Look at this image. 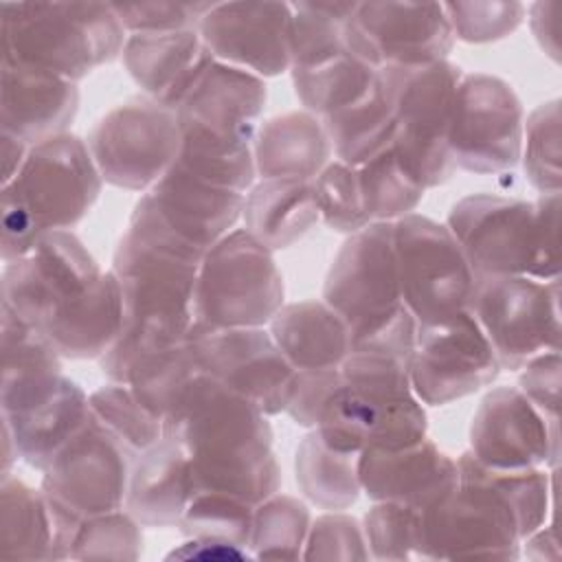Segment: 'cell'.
I'll use <instances>...</instances> for the list:
<instances>
[{
	"mask_svg": "<svg viewBox=\"0 0 562 562\" xmlns=\"http://www.w3.org/2000/svg\"><path fill=\"white\" fill-rule=\"evenodd\" d=\"M187 342L200 371L250 400L261 413H285L296 369L266 327L211 329L191 325Z\"/></svg>",
	"mask_w": 562,
	"mask_h": 562,
	"instance_id": "cell-14",
	"label": "cell"
},
{
	"mask_svg": "<svg viewBox=\"0 0 562 562\" xmlns=\"http://www.w3.org/2000/svg\"><path fill=\"white\" fill-rule=\"evenodd\" d=\"M371 558L386 562L426 560L422 512L402 503H373L362 518Z\"/></svg>",
	"mask_w": 562,
	"mask_h": 562,
	"instance_id": "cell-45",
	"label": "cell"
},
{
	"mask_svg": "<svg viewBox=\"0 0 562 562\" xmlns=\"http://www.w3.org/2000/svg\"><path fill=\"white\" fill-rule=\"evenodd\" d=\"M140 527L125 507L88 516L79 527L70 560H138L143 553Z\"/></svg>",
	"mask_w": 562,
	"mask_h": 562,
	"instance_id": "cell-48",
	"label": "cell"
},
{
	"mask_svg": "<svg viewBox=\"0 0 562 562\" xmlns=\"http://www.w3.org/2000/svg\"><path fill=\"white\" fill-rule=\"evenodd\" d=\"M86 143L103 182L145 193L178 160L182 136L176 112L143 94L105 112Z\"/></svg>",
	"mask_w": 562,
	"mask_h": 562,
	"instance_id": "cell-9",
	"label": "cell"
},
{
	"mask_svg": "<svg viewBox=\"0 0 562 562\" xmlns=\"http://www.w3.org/2000/svg\"><path fill=\"white\" fill-rule=\"evenodd\" d=\"M356 459L358 454L331 450L312 428L294 454V476L301 494L321 509H349L362 492Z\"/></svg>",
	"mask_w": 562,
	"mask_h": 562,
	"instance_id": "cell-35",
	"label": "cell"
},
{
	"mask_svg": "<svg viewBox=\"0 0 562 562\" xmlns=\"http://www.w3.org/2000/svg\"><path fill=\"white\" fill-rule=\"evenodd\" d=\"M268 331L296 371L340 367L351 353L347 323L323 299L285 303Z\"/></svg>",
	"mask_w": 562,
	"mask_h": 562,
	"instance_id": "cell-31",
	"label": "cell"
},
{
	"mask_svg": "<svg viewBox=\"0 0 562 562\" xmlns=\"http://www.w3.org/2000/svg\"><path fill=\"white\" fill-rule=\"evenodd\" d=\"M0 29L4 61L75 83L116 59L127 40L112 2H2Z\"/></svg>",
	"mask_w": 562,
	"mask_h": 562,
	"instance_id": "cell-4",
	"label": "cell"
},
{
	"mask_svg": "<svg viewBox=\"0 0 562 562\" xmlns=\"http://www.w3.org/2000/svg\"><path fill=\"white\" fill-rule=\"evenodd\" d=\"M123 329V290L114 270H103L81 294L66 301L40 329L61 358H101Z\"/></svg>",
	"mask_w": 562,
	"mask_h": 562,
	"instance_id": "cell-28",
	"label": "cell"
},
{
	"mask_svg": "<svg viewBox=\"0 0 562 562\" xmlns=\"http://www.w3.org/2000/svg\"><path fill=\"white\" fill-rule=\"evenodd\" d=\"M461 75L450 59L424 66H382L378 72L397 123L393 149L424 189L448 182L457 171L448 127Z\"/></svg>",
	"mask_w": 562,
	"mask_h": 562,
	"instance_id": "cell-5",
	"label": "cell"
},
{
	"mask_svg": "<svg viewBox=\"0 0 562 562\" xmlns=\"http://www.w3.org/2000/svg\"><path fill=\"white\" fill-rule=\"evenodd\" d=\"M520 393L547 417L560 415V386H562V360L560 349L533 356L518 369Z\"/></svg>",
	"mask_w": 562,
	"mask_h": 562,
	"instance_id": "cell-53",
	"label": "cell"
},
{
	"mask_svg": "<svg viewBox=\"0 0 562 562\" xmlns=\"http://www.w3.org/2000/svg\"><path fill=\"white\" fill-rule=\"evenodd\" d=\"M239 191L215 187L182 165L173 167L140 200L176 237L206 252L213 244L235 231L244 213Z\"/></svg>",
	"mask_w": 562,
	"mask_h": 562,
	"instance_id": "cell-24",
	"label": "cell"
},
{
	"mask_svg": "<svg viewBox=\"0 0 562 562\" xmlns=\"http://www.w3.org/2000/svg\"><path fill=\"white\" fill-rule=\"evenodd\" d=\"M457 459L463 465H468L479 479L492 485L498 492V496L507 503L516 520L520 540L544 525L549 514V496H551V476L547 470L542 468L494 470L479 463L468 450Z\"/></svg>",
	"mask_w": 562,
	"mask_h": 562,
	"instance_id": "cell-41",
	"label": "cell"
},
{
	"mask_svg": "<svg viewBox=\"0 0 562 562\" xmlns=\"http://www.w3.org/2000/svg\"><path fill=\"white\" fill-rule=\"evenodd\" d=\"M252 516L255 505L237 496L222 492H195L176 527L184 538H213L248 549Z\"/></svg>",
	"mask_w": 562,
	"mask_h": 562,
	"instance_id": "cell-44",
	"label": "cell"
},
{
	"mask_svg": "<svg viewBox=\"0 0 562 562\" xmlns=\"http://www.w3.org/2000/svg\"><path fill=\"white\" fill-rule=\"evenodd\" d=\"M290 24V2H213L198 33L217 61L266 79L292 66Z\"/></svg>",
	"mask_w": 562,
	"mask_h": 562,
	"instance_id": "cell-22",
	"label": "cell"
},
{
	"mask_svg": "<svg viewBox=\"0 0 562 562\" xmlns=\"http://www.w3.org/2000/svg\"><path fill=\"white\" fill-rule=\"evenodd\" d=\"M79 110V88L48 70L4 61L0 66L2 132L40 145L68 134Z\"/></svg>",
	"mask_w": 562,
	"mask_h": 562,
	"instance_id": "cell-26",
	"label": "cell"
},
{
	"mask_svg": "<svg viewBox=\"0 0 562 562\" xmlns=\"http://www.w3.org/2000/svg\"><path fill=\"white\" fill-rule=\"evenodd\" d=\"M323 301L347 323L351 349L408 310L400 292L393 222H371L347 235L327 270Z\"/></svg>",
	"mask_w": 562,
	"mask_h": 562,
	"instance_id": "cell-8",
	"label": "cell"
},
{
	"mask_svg": "<svg viewBox=\"0 0 562 562\" xmlns=\"http://www.w3.org/2000/svg\"><path fill=\"white\" fill-rule=\"evenodd\" d=\"M103 178L88 143L75 134H61L33 145L20 173L2 184V200L26 211L46 235L72 231L94 206Z\"/></svg>",
	"mask_w": 562,
	"mask_h": 562,
	"instance_id": "cell-11",
	"label": "cell"
},
{
	"mask_svg": "<svg viewBox=\"0 0 562 562\" xmlns=\"http://www.w3.org/2000/svg\"><path fill=\"white\" fill-rule=\"evenodd\" d=\"M459 485L422 512L426 560H518L520 536L507 503L457 459Z\"/></svg>",
	"mask_w": 562,
	"mask_h": 562,
	"instance_id": "cell-12",
	"label": "cell"
},
{
	"mask_svg": "<svg viewBox=\"0 0 562 562\" xmlns=\"http://www.w3.org/2000/svg\"><path fill=\"white\" fill-rule=\"evenodd\" d=\"M321 121L331 143V154L336 160L351 167H360L389 149L397 132L395 114L380 77L360 101L323 116Z\"/></svg>",
	"mask_w": 562,
	"mask_h": 562,
	"instance_id": "cell-33",
	"label": "cell"
},
{
	"mask_svg": "<svg viewBox=\"0 0 562 562\" xmlns=\"http://www.w3.org/2000/svg\"><path fill=\"white\" fill-rule=\"evenodd\" d=\"M525 110L505 79L487 72L461 75L457 86L448 147L457 169L501 173L520 162Z\"/></svg>",
	"mask_w": 562,
	"mask_h": 562,
	"instance_id": "cell-13",
	"label": "cell"
},
{
	"mask_svg": "<svg viewBox=\"0 0 562 562\" xmlns=\"http://www.w3.org/2000/svg\"><path fill=\"white\" fill-rule=\"evenodd\" d=\"M202 371L195 362V356L184 338L173 347L136 360L127 373L125 384L149 413L165 422L178 406L187 386Z\"/></svg>",
	"mask_w": 562,
	"mask_h": 562,
	"instance_id": "cell-38",
	"label": "cell"
},
{
	"mask_svg": "<svg viewBox=\"0 0 562 562\" xmlns=\"http://www.w3.org/2000/svg\"><path fill=\"white\" fill-rule=\"evenodd\" d=\"M202 257V250L176 237L140 198L136 200L112 255V270L123 290V329L99 358L108 382L125 384L136 360L187 338Z\"/></svg>",
	"mask_w": 562,
	"mask_h": 562,
	"instance_id": "cell-1",
	"label": "cell"
},
{
	"mask_svg": "<svg viewBox=\"0 0 562 562\" xmlns=\"http://www.w3.org/2000/svg\"><path fill=\"white\" fill-rule=\"evenodd\" d=\"M268 88L250 70L213 61L176 110L182 165L193 176L246 193L257 180L255 134Z\"/></svg>",
	"mask_w": 562,
	"mask_h": 562,
	"instance_id": "cell-3",
	"label": "cell"
},
{
	"mask_svg": "<svg viewBox=\"0 0 562 562\" xmlns=\"http://www.w3.org/2000/svg\"><path fill=\"white\" fill-rule=\"evenodd\" d=\"M446 226L461 246L476 281L527 274L533 202L498 193H470L452 204Z\"/></svg>",
	"mask_w": 562,
	"mask_h": 562,
	"instance_id": "cell-20",
	"label": "cell"
},
{
	"mask_svg": "<svg viewBox=\"0 0 562 562\" xmlns=\"http://www.w3.org/2000/svg\"><path fill=\"white\" fill-rule=\"evenodd\" d=\"M121 57L145 97L173 112L215 61L198 31L127 35Z\"/></svg>",
	"mask_w": 562,
	"mask_h": 562,
	"instance_id": "cell-27",
	"label": "cell"
},
{
	"mask_svg": "<svg viewBox=\"0 0 562 562\" xmlns=\"http://www.w3.org/2000/svg\"><path fill=\"white\" fill-rule=\"evenodd\" d=\"M0 558L53 560V518L46 494L13 474L0 481Z\"/></svg>",
	"mask_w": 562,
	"mask_h": 562,
	"instance_id": "cell-34",
	"label": "cell"
},
{
	"mask_svg": "<svg viewBox=\"0 0 562 562\" xmlns=\"http://www.w3.org/2000/svg\"><path fill=\"white\" fill-rule=\"evenodd\" d=\"M285 305L274 252L246 228L213 244L198 268L193 323L211 329L268 327Z\"/></svg>",
	"mask_w": 562,
	"mask_h": 562,
	"instance_id": "cell-6",
	"label": "cell"
},
{
	"mask_svg": "<svg viewBox=\"0 0 562 562\" xmlns=\"http://www.w3.org/2000/svg\"><path fill=\"white\" fill-rule=\"evenodd\" d=\"M252 154L261 180H314L331 162V143L316 114L292 110L277 114L257 127Z\"/></svg>",
	"mask_w": 562,
	"mask_h": 562,
	"instance_id": "cell-30",
	"label": "cell"
},
{
	"mask_svg": "<svg viewBox=\"0 0 562 562\" xmlns=\"http://www.w3.org/2000/svg\"><path fill=\"white\" fill-rule=\"evenodd\" d=\"M353 24L380 68L443 61L457 42L443 2H358Z\"/></svg>",
	"mask_w": 562,
	"mask_h": 562,
	"instance_id": "cell-23",
	"label": "cell"
},
{
	"mask_svg": "<svg viewBox=\"0 0 562 562\" xmlns=\"http://www.w3.org/2000/svg\"><path fill=\"white\" fill-rule=\"evenodd\" d=\"M369 222H397L415 213L426 189L400 162L393 145L358 167Z\"/></svg>",
	"mask_w": 562,
	"mask_h": 562,
	"instance_id": "cell-40",
	"label": "cell"
},
{
	"mask_svg": "<svg viewBox=\"0 0 562 562\" xmlns=\"http://www.w3.org/2000/svg\"><path fill=\"white\" fill-rule=\"evenodd\" d=\"M252 553L233 542H222L213 538H187L180 547L167 553V560H244Z\"/></svg>",
	"mask_w": 562,
	"mask_h": 562,
	"instance_id": "cell-56",
	"label": "cell"
},
{
	"mask_svg": "<svg viewBox=\"0 0 562 562\" xmlns=\"http://www.w3.org/2000/svg\"><path fill=\"white\" fill-rule=\"evenodd\" d=\"M454 40L468 44H490L509 37L522 22L527 4L518 0L443 2Z\"/></svg>",
	"mask_w": 562,
	"mask_h": 562,
	"instance_id": "cell-49",
	"label": "cell"
},
{
	"mask_svg": "<svg viewBox=\"0 0 562 562\" xmlns=\"http://www.w3.org/2000/svg\"><path fill=\"white\" fill-rule=\"evenodd\" d=\"M189 457L195 492H222L259 505L281 490L272 426L250 400L200 373L162 422Z\"/></svg>",
	"mask_w": 562,
	"mask_h": 562,
	"instance_id": "cell-2",
	"label": "cell"
},
{
	"mask_svg": "<svg viewBox=\"0 0 562 562\" xmlns=\"http://www.w3.org/2000/svg\"><path fill=\"white\" fill-rule=\"evenodd\" d=\"M134 457L94 419L42 470V490L81 518L121 509Z\"/></svg>",
	"mask_w": 562,
	"mask_h": 562,
	"instance_id": "cell-19",
	"label": "cell"
},
{
	"mask_svg": "<svg viewBox=\"0 0 562 562\" xmlns=\"http://www.w3.org/2000/svg\"><path fill=\"white\" fill-rule=\"evenodd\" d=\"M90 411L132 457H138L162 437V422L136 400L127 384L108 382L92 391Z\"/></svg>",
	"mask_w": 562,
	"mask_h": 562,
	"instance_id": "cell-42",
	"label": "cell"
},
{
	"mask_svg": "<svg viewBox=\"0 0 562 562\" xmlns=\"http://www.w3.org/2000/svg\"><path fill=\"white\" fill-rule=\"evenodd\" d=\"M31 151V145L24 143L22 138L2 132V140H0V162H2V184H9L22 169L26 156Z\"/></svg>",
	"mask_w": 562,
	"mask_h": 562,
	"instance_id": "cell-57",
	"label": "cell"
},
{
	"mask_svg": "<svg viewBox=\"0 0 562 562\" xmlns=\"http://www.w3.org/2000/svg\"><path fill=\"white\" fill-rule=\"evenodd\" d=\"M2 384L61 373V356L33 325L2 305Z\"/></svg>",
	"mask_w": 562,
	"mask_h": 562,
	"instance_id": "cell-46",
	"label": "cell"
},
{
	"mask_svg": "<svg viewBox=\"0 0 562 562\" xmlns=\"http://www.w3.org/2000/svg\"><path fill=\"white\" fill-rule=\"evenodd\" d=\"M103 270L72 231L46 233L22 259L4 263L2 305L29 325L44 323Z\"/></svg>",
	"mask_w": 562,
	"mask_h": 562,
	"instance_id": "cell-18",
	"label": "cell"
},
{
	"mask_svg": "<svg viewBox=\"0 0 562 562\" xmlns=\"http://www.w3.org/2000/svg\"><path fill=\"white\" fill-rule=\"evenodd\" d=\"M527 277L538 281L560 279V193H540L533 202L531 263Z\"/></svg>",
	"mask_w": 562,
	"mask_h": 562,
	"instance_id": "cell-52",
	"label": "cell"
},
{
	"mask_svg": "<svg viewBox=\"0 0 562 562\" xmlns=\"http://www.w3.org/2000/svg\"><path fill=\"white\" fill-rule=\"evenodd\" d=\"M468 452L494 470L555 465L558 419H547L518 386H496L472 415Z\"/></svg>",
	"mask_w": 562,
	"mask_h": 562,
	"instance_id": "cell-21",
	"label": "cell"
},
{
	"mask_svg": "<svg viewBox=\"0 0 562 562\" xmlns=\"http://www.w3.org/2000/svg\"><path fill=\"white\" fill-rule=\"evenodd\" d=\"M413 393L426 406H446L490 386L503 371L470 312L439 325H417L408 360Z\"/></svg>",
	"mask_w": 562,
	"mask_h": 562,
	"instance_id": "cell-15",
	"label": "cell"
},
{
	"mask_svg": "<svg viewBox=\"0 0 562 562\" xmlns=\"http://www.w3.org/2000/svg\"><path fill=\"white\" fill-rule=\"evenodd\" d=\"M358 2H296L290 24V70L327 64L347 50V26Z\"/></svg>",
	"mask_w": 562,
	"mask_h": 562,
	"instance_id": "cell-37",
	"label": "cell"
},
{
	"mask_svg": "<svg viewBox=\"0 0 562 562\" xmlns=\"http://www.w3.org/2000/svg\"><path fill=\"white\" fill-rule=\"evenodd\" d=\"M314 195L321 222L345 235H353L369 222L360 189L358 167L331 160L314 180Z\"/></svg>",
	"mask_w": 562,
	"mask_h": 562,
	"instance_id": "cell-47",
	"label": "cell"
},
{
	"mask_svg": "<svg viewBox=\"0 0 562 562\" xmlns=\"http://www.w3.org/2000/svg\"><path fill=\"white\" fill-rule=\"evenodd\" d=\"M393 246L402 303L417 325L470 312L476 277L446 224L422 213L404 215L393 222Z\"/></svg>",
	"mask_w": 562,
	"mask_h": 562,
	"instance_id": "cell-7",
	"label": "cell"
},
{
	"mask_svg": "<svg viewBox=\"0 0 562 562\" xmlns=\"http://www.w3.org/2000/svg\"><path fill=\"white\" fill-rule=\"evenodd\" d=\"M312 527L310 507L288 494H272L255 505L250 553L259 560H299Z\"/></svg>",
	"mask_w": 562,
	"mask_h": 562,
	"instance_id": "cell-39",
	"label": "cell"
},
{
	"mask_svg": "<svg viewBox=\"0 0 562 562\" xmlns=\"http://www.w3.org/2000/svg\"><path fill=\"white\" fill-rule=\"evenodd\" d=\"M560 9L562 4L555 0H540V2L527 4V13H525L536 44L555 64H560V37H558Z\"/></svg>",
	"mask_w": 562,
	"mask_h": 562,
	"instance_id": "cell-55",
	"label": "cell"
},
{
	"mask_svg": "<svg viewBox=\"0 0 562 562\" xmlns=\"http://www.w3.org/2000/svg\"><path fill=\"white\" fill-rule=\"evenodd\" d=\"M362 492L426 512L459 485L457 459L428 437L402 450H362L356 459Z\"/></svg>",
	"mask_w": 562,
	"mask_h": 562,
	"instance_id": "cell-25",
	"label": "cell"
},
{
	"mask_svg": "<svg viewBox=\"0 0 562 562\" xmlns=\"http://www.w3.org/2000/svg\"><path fill=\"white\" fill-rule=\"evenodd\" d=\"M244 228L272 252L303 239L321 220L312 180L272 178L255 182L244 195Z\"/></svg>",
	"mask_w": 562,
	"mask_h": 562,
	"instance_id": "cell-32",
	"label": "cell"
},
{
	"mask_svg": "<svg viewBox=\"0 0 562 562\" xmlns=\"http://www.w3.org/2000/svg\"><path fill=\"white\" fill-rule=\"evenodd\" d=\"M213 2H112L116 18L127 35L198 31Z\"/></svg>",
	"mask_w": 562,
	"mask_h": 562,
	"instance_id": "cell-50",
	"label": "cell"
},
{
	"mask_svg": "<svg viewBox=\"0 0 562 562\" xmlns=\"http://www.w3.org/2000/svg\"><path fill=\"white\" fill-rule=\"evenodd\" d=\"M560 123V99L536 105L525 119L520 162L525 178L538 193H560L562 189Z\"/></svg>",
	"mask_w": 562,
	"mask_h": 562,
	"instance_id": "cell-43",
	"label": "cell"
},
{
	"mask_svg": "<svg viewBox=\"0 0 562 562\" xmlns=\"http://www.w3.org/2000/svg\"><path fill=\"white\" fill-rule=\"evenodd\" d=\"M340 382H342L340 367L296 371L294 391L285 408L288 417L301 428H307V430L316 428L323 404Z\"/></svg>",
	"mask_w": 562,
	"mask_h": 562,
	"instance_id": "cell-54",
	"label": "cell"
},
{
	"mask_svg": "<svg viewBox=\"0 0 562 562\" xmlns=\"http://www.w3.org/2000/svg\"><path fill=\"white\" fill-rule=\"evenodd\" d=\"M378 70L353 53H345L327 64L290 72L303 110L323 119L360 101L378 81Z\"/></svg>",
	"mask_w": 562,
	"mask_h": 562,
	"instance_id": "cell-36",
	"label": "cell"
},
{
	"mask_svg": "<svg viewBox=\"0 0 562 562\" xmlns=\"http://www.w3.org/2000/svg\"><path fill=\"white\" fill-rule=\"evenodd\" d=\"M191 496L189 457L176 439L160 437L134 457L123 507L143 527H176Z\"/></svg>",
	"mask_w": 562,
	"mask_h": 562,
	"instance_id": "cell-29",
	"label": "cell"
},
{
	"mask_svg": "<svg viewBox=\"0 0 562 562\" xmlns=\"http://www.w3.org/2000/svg\"><path fill=\"white\" fill-rule=\"evenodd\" d=\"M501 369L518 371L533 356L560 349V279L527 274L479 279L470 303Z\"/></svg>",
	"mask_w": 562,
	"mask_h": 562,
	"instance_id": "cell-10",
	"label": "cell"
},
{
	"mask_svg": "<svg viewBox=\"0 0 562 562\" xmlns=\"http://www.w3.org/2000/svg\"><path fill=\"white\" fill-rule=\"evenodd\" d=\"M314 430L345 454L402 450L428 437V417L413 389L369 391L340 382L323 404Z\"/></svg>",
	"mask_w": 562,
	"mask_h": 562,
	"instance_id": "cell-16",
	"label": "cell"
},
{
	"mask_svg": "<svg viewBox=\"0 0 562 562\" xmlns=\"http://www.w3.org/2000/svg\"><path fill=\"white\" fill-rule=\"evenodd\" d=\"M0 415L11 428L20 461L44 470L90 422V395L61 373L0 386Z\"/></svg>",
	"mask_w": 562,
	"mask_h": 562,
	"instance_id": "cell-17",
	"label": "cell"
},
{
	"mask_svg": "<svg viewBox=\"0 0 562 562\" xmlns=\"http://www.w3.org/2000/svg\"><path fill=\"white\" fill-rule=\"evenodd\" d=\"M371 558L362 525L342 512H327L312 520L303 560H367Z\"/></svg>",
	"mask_w": 562,
	"mask_h": 562,
	"instance_id": "cell-51",
	"label": "cell"
}]
</instances>
